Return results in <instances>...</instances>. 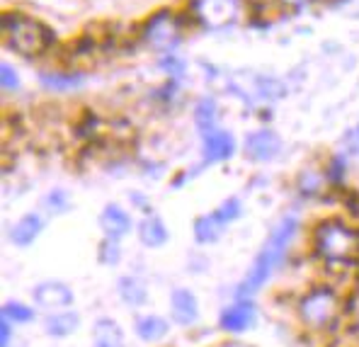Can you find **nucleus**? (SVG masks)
Segmentation results:
<instances>
[{"label": "nucleus", "instance_id": "obj_15", "mask_svg": "<svg viewBox=\"0 0 359 347\" xmlns=\"http://www.w3.org/2000/svg\"><path fill=\"white\" fill-rule=\"evenodd\" d=\"M41 229H44L41 219L36 217V214H27V217H22L10 229V240H13L15 245H20V248H25V245L34 243V238L41 233Z\"/></svg>", "mask_w": 359, "mask_h": 347}, {"label": "nucleus", "instance_id": "obj_34", "mask_svg": "<svg viewBox=\"0 0 359 347\" xmlns=\"http://www.w3.org/2000/svg\"><path fill=\"white\" fill-rule=\"evenodd\" d=\"M219 347H245V345H241V343H224V345H219Z\"/></svg>", "mask_w": 359, "mask_h": 347}, {"label": "nucleus", "instance_id": "obj_26", "mask_svg": "<svg viewBox=\"0 0 359 347\" xmlns=\"http://www.w3.org/2000/svg\"><path fill=\"white\" fill-rule=\"evenodd\" d=\"M119 255H121V250H119L117 240H114V238H104L102 245H100V260H102L104 265H117Z\"/></svg>", "mask_w": 359, "mask_h": 347}, {"label": "nucleus", "instance_id": "obj_21", "mask_svg": "<svg viewBox=\"0 0 359 347\" xmlns=\"http://www.w3.org/2000/svg\"><path fill=\"white\" fill-rule=\"evenodd\" d=\"M214 119H216V102L211 97H202L194 104V122L202 131L214 129Z\"/></svg>", "mask_w": 359, "mask_h": 347}, {"label": "nucleus", "instance_id": "obj_29", "mask_svg": "<svg viewBox=\"0 0 359 347\" xmlns=\"http://www.w3.org/2000/svg\"><path fill=\"white\" fill-rule=\"evenodd\" d=\"M0 81H3V90L5 93H13V90H18V88H20L18 73H15V68L8 66V63H3V66H0Z\"/></svg>", "mask_w": 359, "mask_h": 347}, {"label": "nucleus", "instance_id": "obj_2", "mask_svg": "<svg viewBox=\"0 0 359 347\" xmlns=\"http://www.w3.org/2000/svg\"><path fill=\"white\" fill-rule=\"evenodd\" d=\"M3 34L5 46L22 56L44 54L54 44V29L34 18H27L22 13H5L3 15Z\"/></svg>", "mask_w": 359, "mask_h": 347}, {"label": "nucleus", "instance_id": "obj_11", "mask_svg": "<svg viewBox=\"0 0 359 347\" xmlns=\"http://www.w3.org/2000/svg\"><path fill=\"white\" fill-rule=\"evenodd\" d=\"M170 311L180 325H192L199 315V304L189 289H175L170 299Z\"/></svg>", "mask_w": 359, "mask_h": 347}, {"label": "nucleus", "instance_id": "obj_31", "mask_svg": "<svg viewBox=\"0 0 359 347\" xmlns=\"http://www.w3.org/2000/svg\"><path fill=\"white\" fill-rule=\"evenodd\" d=\"M10 340H13V330H10L8 318L3 315V320H0V347H10Z\"/></svg>", "mask_w": 359, "mask_h": 347}, {"label": "nucleus", "instance_id": "obj_18", "mask_svg": "<svg viewBox=\"0 0 359 347\" xmlns=\"http://www.w3.org/2000/svg\"><path fill=\"white\" fill-rule=\"evenodd\" d=\"M41 86L49 88L54 93H66V90H76L83 86V73H41L39 76Z\"/></svg>", "mask_w": 359, "mask_h": 347}, {"label": "nucleus", "instance_id": "obj_27", "mask_svg": "<svg viewBox=\"0 0 359 347\" xmlns=\"http://www.w3.org/2000/svg\"><path fill=\"white\" fill-rule=\"evenodd\" d=\"M44 204L54 214H61V212H66V209L71 207V199H68V194L63 192V189H54V192H51L49 197L44 199Z\"/></svg>", "mask_w": 359, "mask_h": 347}, {"label": "nucleus", "instance_id": "obj_17", "mask_svg": "<svg viewBox=\"0 0 359 347\" xmlns=\"http://www.w3.org/2000/svg\"><path fill=\"white\" fill-rule=\"evenodd\" d=\"M78 323H81L78 313H73V311H61V313H54V315H49V318H46L44 330L51 335V338H66V335L76 333V330H78Z\"/></svg>", "mask_w": 359, "mask_h": 347}, {"label": "nucleus", "instance_id": "obj_16", "mask_svg": "<svg viewBox=\"0 0 359 347\" xmlns=\"http://www.w3.org/2000/svg\"><path fill=\"white\" fill-rule=\"evenodd\" d=\"M139 238L146 248H161L163 243L168 240V229L158 217H151V219H144L139 226Z\"/></svg>", "mask_w": 359, "mask_h": 347}, {"label": "nucleus", "instance_id": "obj_10", "mask_svg": "<svg viewBox=\"0 0 359 347\" xmlns=\"http://www.w3.org/2000/svg\"><path fill=\"white\" fill-rule=\"evenodd\" d=\"M34 301L41 308H63L73 304V292L63 282H41L34 289Z\"/></svg>", "mask_w": 359, "mask_h": 347}, {"label": "nucleus", "instance_id": "obj_32", "mask_svg": "<svg viewBox=\"0 0 359 347\" xmlns=\"http://www.w3.org/2000/svg\"><path fill=\"white\" fill-rule=\"evenodd\" d=\"M345 141H347V149H350L352 154H359V124L350 131V134H347Z\"/></svg>", "mask_w": 359, "mask_h": 347}, {"label": "nucleus", "instance_id": "obj_25", "mask_svg": "<svg viewBox=\"0 0 359 347\" xmlns=\"http://www.w3.org/2000/svg\"><path fill=\"white\" fill-rule=\"evenodd\" d=\"M161 68L168 73L170 78H182L184 76V71H187V66H184V61L180 59V56L175 54H165L161 59Z\"/></svg>", "mask_w": 359, "mask_h": 347}, {"label": "nucleus", "instance_id": "obj_20", "mask_svg": "<svg viewBox=\"0 0 359 347\" xmlns=\"http://www.w3.org/2000/svg\"><path fill=\"white\" fill-rule=\"evenodd\" d=\"M221 233H224V224L216 219V214H207V217H199L194 221V238H197V243H214V240H219Z\"/></svg>", "mask_w": 359, "mask_h": 347}, {"label": "nucleus", "instance_id": "obj_33", "mask_svg": "<svg viewBox=\"0 0 359 347\" xmlns=\"http://www.w3.org/2000/svg\"><path fill=\"white\" fill-rule=\"evenodd\" d=\"M279 3H284L287 8H294V10H297V8H304V5L309 3V0H279Z\"/></svg>", "mask_w": 359, "mask_h": 347}, {"label": "nucleus", "instance_id": "obj_13", "mask_svg": "<svg viewBox=\"0 0 359 347\" xmlns=\"http://www.w3.org/2000/svg\"><path fill=\"white\" fill-rule=\"evenodd\" d=\"M117 292L121 297V301L126 304V306L131 308H139L146 304V299H149V289H146V282L139 280V277H121L117 282Z\"/></svg>", "mask_w": 359, "mask_h": 347}, {"label": "nucleus", "instance_id": "obj_3", "mask_svg": "<svg viewBox=\"0 0 359 347\" xmlns=\"http://www.w3.org/2000/svg\"><path fill=\"white\" fill-rule=\"evenodd\" d=\"M316 252L330 265H347L359 255V231L340 219H328L316 229Z\"/></svg>", "mask_w": 359, "mask_h": 347}, {"label": "nucleus", "instance_id": "obj_30", "mask_svg": "<svg viewBox=\"0 0 359 347\" xmlns=\"http://www.w3.org/2000/svg\"><path fill=\"white\" fill-rule=\"evenodd\" d=\"M342 175H345V161H342L340 156H335L330 161V165H328V177L332 182H340Z\"/></svg>", "mask_w": 359, "mask_h": 347}, {"label": "nucleus", "instance_id": "obj_14", "mask_svg": "<svg viewBox=\"0 0 359 347\" xmlns=\"http://www.w3.org/2000/svg\"><path fill=\"white\" fill-rule=\"evenodd\" d=\"M95 347H124V333L112 318H97L93 328Z\"/></svg>", "mask_w": 359, "mask_h": 347}, {"label": "nucleus", "instance_id": "obj_23", "mask_svg": "<svg viewBox=\"0 0 359 347\" xmlns=\"http://www.w3.org/2000/svg\"><path fill=\"white\" fill-rule=\"evenodd\" d=\"M214 214H216V219H219L221 224L226 226L229 221H236V219L241 217V214H243V204L236 197H231V199H226V202L221 204V207L216 209Z\"/></svg>", "mask_w": 359, "mask_h": 347}, {"label": "nucleus", "instance_id": "obj_19", "mask_svg": "<svg viewBox=\"0 0 359 347\" xmlns=\"http://www.w3.org/2000/svg\"><path fill=\"white\" fill-rule=\"evenodd\" d=\"M168 320L161 318V315H141L136 320V335L146 343H153V340H161L163 335H168Z\"/></svg>", "mask_w": 359, "mask_h": 347}, {"label": "nucleus", "instance_id": "obj_9", "mask_svg": "<svg viewBox=\"0 0 359 347\" xmlns=\"http://www.w3.org/2000/svg\"><path fill=\"white\" fill-rule=\"evenodd\" d=\"M238 15V5L236 0H202L199 3V18L207 22L209 27H224L231 25Z\"/></svg>", "mask_w": 359, "mask_h": 347}, {"label": "nucleus", "instance_id": "obj_24", "mask_svg": "<svg viewBox=\"0 0 359 347\" xmlns=\"http://www.w3.org/2000/svg\"><path fill=\"white\" fill-rule=\"evenodd\" d=\"M257 90L265 100H277L284 95V86L277 78H257Z\"/></svg>", "mask_w": 359, "mask_h": 347}, {"label": "nucleus", "instance_id": "obj_7", "mask_svg": "<svg viewBox=\"0 0 359 347\" xmlns=\"http://www.w3.org/2000/svg\"><path fill=\"white\" fill-rule=\"evenodd\" d=\"M255 304L243 299V301H236L231 306H226L219 315V325L229 333H241V330H248L252 323H255Z\"/></svg>", "mask_w": 359, "mask_h": 347}, {"label": "nucleus", "instance_id": "obj_4", "mask_svg": "<svg viewBox=\"0 0 359 347\" xmlns=\"http://www.w3.org/2000/svg\"><path fill=\"white\" fill-rule=\"evenodd\" d=\"M342 308V301L337 297L335 289L330 287H313L311 292H306L299 301V318L304 320V325L313 330L330 328L337 320Z\"/></svg>", "mask_w": 359, "mask_h": 347}, {"label": "nucleus", "instance_id": "obj_28", "mask_svg": "<svg viewBox=\"0 0 359 347\" xmlns=\"http://www.w3.org/2000/svg\"><path fill=\"white\" fill-rule=\"evenodd\" d=\"M299 189L304 194H316L320 189V175L313 170H306L299 175Z\"/></svg>", "mask_w": 359, "mask_h": 347}, {"label": "nucleus", "instance_id": "obj_22", "mask_svg": "<svg viewBox=\"0 0 359 347\" xmlns=\"http://www.w3.org/2000/svg\"><path fill=\"white\" fill-rule=\"evenodd\" d=\"M3 315L8 320H15V323H29V320H34V311H32L29 306H25V304H20V301H8V304H5Z\"/></svg>", "mask_w": 359, "mask_h": 347}, {"label": "nucleus", "instance_id": "obj_8", "mask_svg": "<svg viewBox=\"0 0 359 347\" xmlns=\"http://www.w3.org/2000/svg\"><path fill=\"white\" fill-rule=\"evenodd\" d=\"M202 144H204V158L209 163L216 161H229L236 154V141L229 131L224 129H209L202 131Z\"/></svg>", "mask_w": 359, "mask_h": 347}, {"label": "nucleus", "instance_id": "obj_1", "mask_svg": "<svg viewBox=\"0 0 359 347\" xmlns=\"http://www.w3.org/2000/svg\"><path fill=\"white\" fill-rule=\"evenodd\" d=\"M297 231H299V221L294 217H287V219L279 221L277 229H274L272 236L267 238L265 248L257 252V257H255V262H252L250 272H248L245 282L241 284L238 297H250V294H255L257 289L269 280L272 270L284 260V252L289 250V243L294 240Z\"/></svg>", "mask_w": 359, "mask_h": 347}, {"label": "nucleus", "instance_id": "obj_6", "mask_svg": "<svg viewBox=\"0 0 359 347\" xmlns=\"http://www.w3.org/2000/svg\"><path fill=\"white\" fill-rule=\"evenodd\" d=\"M279 151H282V139L269 129L255 131L245 139V156L255 163L272 161V158L279 156Z\"/></svg>", "mask_w": 359, "mask_h": 347}, {"label": "nucleus", "instance_id": "obj_12", "mask_svg": "<svg viewBox=\"0 0 359 347\" xmlns=\"http://www.w3.org/2000/svg\"><path fill=\"white\" fill-rule=\"evenodd\" d=\"M100 226H102L107 238L117 240L131 231V217L124 209H119L117 204H109V207H104V212L100 214Z\"/></svg>", "mask_w": 359, "mask_h": 347}, {"label": "nucleus", "instance_id": "obj_5", "mask_svg": "<svg viewBox=\"0 0 359 347\" xmlns=\"http://www.w3.org/2000/svg\"><path fill=\"white\" fill-rule=\"evenodd\" d=\"M180 25L170 10H158L144 22V41L156 51H170L180 44Z\"/></svg>", "mask_w": 359, "mask_h": 347}]
</instances>
